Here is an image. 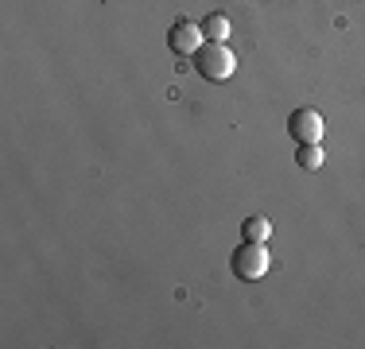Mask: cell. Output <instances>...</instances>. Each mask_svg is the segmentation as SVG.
Returning a JSON list of instances; mask_svg holds the SVG:
<instances>
[{
  "mask_svg": "<svg viewBox=\"0 0 365 349\" xmlns=\"http://www.w3.org/2000/svg\"><path fill=\"white\" fill-rule=\"evenodd\" d=\"M230 268L237 279H249V283H257V279L268 276V268H272V252H268L264 241H245L233 249L230 256Z\"/></svg>",
  "mask_w": 365,
  "mask_h": 349,
  "instance_id": "1",
  "label": "cell"
},
{
  "mask_svg": "<svg viewBox=\"0 0 365 349\" xmlns=\"http://www.w3.org/2000/svg\"><path fill=\"white\" fill-rule=\"evenodd\" d=\"M195 70L206 82H225V78H233V70H237V55H233L225 43H202L198 55H195Z\"/></svg>",
  "mask_w": 365,
  "mask_h": 349,
  "instance_id": "2",
  "label": "cell"
},
{
  "mask_svg": "<svg viewBox=\"0 0 365 349\" xmlns=\"http://www.w3.org/2000/svg\"><path fill=\"white\" fill-rule=\"evenodd\" d=\"M202 43H206L202 24H195V20H175V24H171L168 47L175 51V55H198V47H202Z\"/></svg>",
  "mask_w": 365,
  "mask_h": 349,
  "instance_id": "3",
  "label": "cell"
},
{
  "mask_svg": "<svg viewBox=\"0 0 365 349\" xmlns=\"http://www.w3.org/2000/svg\"><path fill=\"white\" fill-rule=\"evenodd\" d=\"M288 132L295 136V144H319L323 140V117L315 109H295L288 117Z\"/></svg>",
  "mask_w": 365,
  "mask_h": 349,
  "instance_id": "4",
  "label": "cell"
},
{
  "mask_svg": "<svg viewBox=\"0 0 365 349\" xmlns=\"http://www.w3.org/2000/svg\"><path fill=\"white\" fill-rule=\"evenodd\" d=\"M202 31H206V39H210V43H225V39H230V31H233V24H230V16H225V12H210L202 20Z\"/></svg>",
  "mask_w": 365,
  "mask_h": 349,
  "instance_id": "5",
  "label": "cell"
},
{
  "mask_svg": "<svg viewBox=\"0 0 365 349\" xmlns=\"http://www.w3.org/2000/svg\"><path fill=\"white\" fill-rule=\"evenodd\" d=\"M295 163H299L303 171H319V167H323V147H319V144H299Z\"/></svg>",
  "mask_w": 365,
  "mask_h": 349,
  "instance_id": "6",
  "label": "cell"
},
{
  "mask_svg": "<svg viewBox=\"0 0 365 349\" xmlns=\"http://www.w3.org/2000/svg\"><path fill=\"white\" fill-rule=\"evenodd\" d=\"M272 237V222H268V217H249L245 222V241H268Z\"/></svg>",
  "mask_w": 365,
  "mask_h": 349,
  "instance_id": "7",
  "label": "cell"
}]
</instances>
